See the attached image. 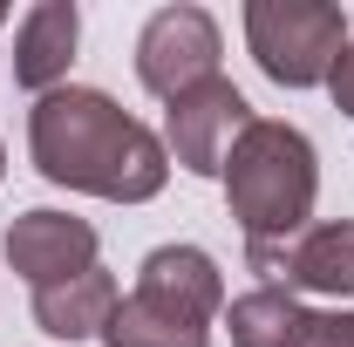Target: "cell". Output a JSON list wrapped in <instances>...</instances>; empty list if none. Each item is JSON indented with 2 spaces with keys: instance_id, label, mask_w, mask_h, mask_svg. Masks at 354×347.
Masks as SVG:
<instances>
[{
  "instance_id": "cell-9",
  "label": "cell",
  "mask_w": 354,
  "mask_h": 347,
  "mask_svg": "<svg viewBox=\"0 0 354 347\" xmlns=\"http://www.w3.org/2000/svg\"><path fill=\"white\" fill-rule=\"evenodd\" d=\"M75 41H82V7L75 0H41L21 14L14 28V82L35 88V102L68 88V62H75Z\"/></svg>"
},
{
  "instance_id": "cell-1",
  "label": "cell",
  "mask_w": 354,
  "mask_h": 347,
  "mask_svg": "<svg viewBox=\"0 0 354 347\" xmlns=\"http://www.w3.org/2000/svg\"><path fill=\"white\" fill-rule=\"evenodd\" d=\"M28 157L48 184H68L109 205H150L171 184L164 136L143 130L102 88H55L28 109Z\"/></svg>"
},
{
  "instance_id": "cell-7",
  "label": "cell",
  "mask_w": 354,
  "mask_h": 347,
  "mask_svg": "<svg viewBox=\"0 0 354 347\" xmlns=\"http://www.w3.org/2000/svg\"><path fill=\"white\" fill-rule=\"evenodd\" d=\"M136 300L184 320V327H212L225 313V272L205 245H157L136 265Z\"/></svg>"
},
{
  "instance_id": "cell-8",
  "label": "cell",
  "mask_w": 354,
  "mask_h": 347,
  "mask_svg": "<svg viewBox=\"0 0 354 347\" xmlns=\"http://www.w3.org/2000/svg\"><path fill=\"white\" fill-rule=\"evenodd\" d=\"M245 259H252V272L286 279V293L348 300L354 293V225H307L300 238H286V245H252Z\"/></svg>"
},
{
  "instance_id": "cell-10",
  "label": "cell",
  "mask_w": 354,
  "mask_h": 347,
  "mask_svg": "<svg viewBox=\"0 0 354 347\" xmlns=\"http://www.w3.org/2000/svg\"><path fill=\"white\" fill-rule=\"evenodd\" d=\"M116 300H123L116 279H109L102 265H88L82 279H62V286H41V293H35V327L55 334V341H88V334L109 327Z\"/></svg>"
},
{
  "instance_id": "cell-5",
  "label": "cell",
  "mask_w": 354,
  "mask_h": 347,
  "mask_svg": "<svg viewBox=\"0 0 354 347\" xmlns=\"http://www.w3.org/2000/svg\"><path fill=\"white\" fill-rule=\"evenodd\" d=\"M245 123H252V102L239 95V82L212 75V82H198L191 95L164 102V150H171L191 177H218L225 150L239 143Z\"/></svg>"
},
{
  "instance_id": "cell-14",
  "label": "cell",
  "mask_w": 354,
  "mask_h": 347,
  "mask_svg": "<svg viewBox=\"0 0 354 347\" xmlns=\"http://www.w3.org/2000/svg\"><path fill=\"white\" fill-rule=\"evenodd\" d=\"M327 95H334V109L354 116V41L341 48V62H334V75H327Z\"/></svg>"
},
{
  "instance_id": "cell-13",
  "label": "cell",
  "mask_w": 354,
  "mask_h": 347,
  "mask_svg": "<svg viewBox=\"0 0 354 347\" xmlns=\"http://www.w3.org/2000/svg\"><path fill=\"white\" fill-rule=\"evenodd\" d=\"M300 347H354V306H334V313H313L307 341Z\"/></svg>"
},
{
  "instance_id": "cell-12",
  "label": "cell",
  "mask_w": 354,
  "mask_h": 347,
  "mask_svg": "<svg viewBox=\"0 0 354 347\" xmlns=\"http://www.w3.org/2000/svg\"><path fill=\"white\" fill-rule=\"evenodd\" d=\"M102 347H212V334L205 327H184V320H171V313H157V306H143L130 293V300H116V313H109Z\"/></svg>"
},
{
  "instance_id": "cell-6",
  "label": "cell",
  "mask_w": 354,
  "mask_h": 347,
  "mask_svg": "<svg viewBox=\"0 0 354 347\" xmlns=\"http://www.w3.org/2000/svg\"><path fill=\"white\" fill-rule=\"evenodd\" d=\"M0 252H7V265H14L35 293H41V286H62V279H82L88 265H95V225L35 205V212H21L7 225Z\"/></svg>"
},
{
  "instance_id": "cell-15",
  "label": "cell",
  "mask_w": 354,
  "mask_h": 347,
  "mask_svg": "<svg viewBox=\"0 0 354 347\" xmlns=\"http://www.w3.org/2000/svg\"><path fill=\"white\" fill-rule=\"evenodd\" d=\"M0 177H7V143H0Z\"/></svg>"
},
{
  "instance_id": "cell-4",
  "label": "cell",
  "mask_w": 354,
  "mask_h": 347,
  "mask_svg": "<svg viewBox=\"0 0 354 347\" xmlns=\"http://www.w3.org/2000/svg\"><path fill=\"white\" fill-rule=\"evenodd\" d=\"M218 55L225 41L205 7H157L136 35V82L164 102H177V95H191L198 82L218 75Z\"/></svg>"
},
{
  "instance_id": "cell-3",
  "label": "cell",
  "mask_w": 354,
  "mask_h": 347,
  "mask_svg": "<svg viewBox=\"0 0 354 347\" xmlns=\"http://www.w3.org/2000/svg\"><path fill=\"white\" fill-rule=\"evenodd\" d=\"M245 48L266 82L320 88L348 48V14L327 0H245Z\"/></svg>"
},
{
  "instance_id": "cell-2",
  "label": "cell",
  "mask_w": 354,
  "mask_h": 347,
  "mask_svg": "<svg viewBox=\"0 0 354 347\" xmlns=\"http://www.w3.org/2000/svg\"><path fill=\"white\" fill-rule=\"evenodd\" d=\"M225 205L252 245H286L313 225V198H320V157H313L307 130L279 123V116H252L239 143L225 150Z\"/></svg>"
},
{
  "instance_id": "cell-11",
  "label": "cell",
  "mask_w": 354,
  "mask_h": 347,
  "mask_svg": "<svg viewBox=\"0 0 354 347\" xmlns=\"http://www.w3.org/2000/svg\"><path fill=\"white\" fill-rule=\"evenodd\" d=\"M307 300L286 293V286H252L225 306V327H232V347H300L307 341Z\"/></svg>"
}]
</instances>
